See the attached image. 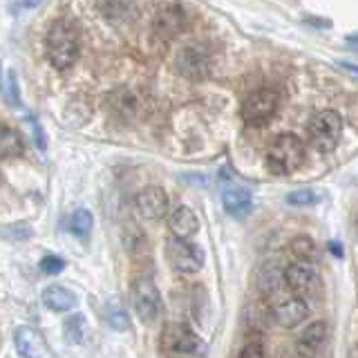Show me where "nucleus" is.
<instances>
[{
  "label": "nucleus",
  "instance_id": "nucleus-1",
  "mask_svg": "<svg viewBox=\"0 0 358 358\" xmlns=\"http://www.w3.org/2000/svg\"><path fill=\"white\" fill-rule=\"evenodd\" d=\"M78 52H81V31L76 22L70 18L54 20L45 38V54L52 67L61 72L70 70L78 59Z\"/></svg>",
  "mask_w": 358,
  "mask_h": 358
},
{
  "label": "nucleus",
  "instance_id": "nucleus-2",
  "mask_svg": "<svg viewBox=\"0 0 358 358\" xmlns=\"http://www.w3.org/2000/svg\"><path fill=\"white\" fill-rule=\"evenodd\" d=\"M305 162V143L296 134H280L266 150V166L273 175H291Z\"/></svg>",
  "mask_w": 358,
  "mask_h": 358
},
{
  "label": "nucleus",
  "instance_id": "nucleus-3",
  "mask_svg": "<svg viewBox=\"0 0 358 358\" xmlns=\"http://www.w3.org/2000/svg\"><path fill=\"white\" fill-rule=\"evenodd\" d=\"M309 141L316 150L320 152H327L334 150L336 143H338L341 134H343V119L338 112L334 110H322L318 115H313L309 121Z\"/></svg>",
  "mask_w": 358,
  "mask_h": 358
},
{
  "label": "nucleus",
  "instance_id": "nucleus-4",
  "mask_svg": "<svg viewBox=\"0 0 358 358\" xmlns=\"http://www.w3.org/2000/svg\"><path fill=\"white\" fill-rule=\"evenodd\" d=\"M130 300L132 309L143 322H152L162 313V294L157 289L152 278H137L130 287Z\"/></svg>",
  "mask_w": 358,
  "mask_h": 358
},
{
  "label": "nucleus",
  "instance_id": "nucleus-5",
  "mask_svg": "<svg viewBox=\"0 0 358 358\" xmlns=\"http://www.w3.org/2000/svg\"><path fill=\"white\" fill-rule=\"evenodd\" d=\"M166 257L177 273H197L204 266V251L197 244L188 242L186 238H177V235L166 242Z\"/></svg>",
  "mask_w": 358,
  "mask_h": 358
},
{
  "label": "nucleus",
  "instance_id": "nucleus-6",
  "mask_svg": "<svg viewBox=\"0 0 358 358\" xmlns=\"http://www.w3.org/2000/svg\"><path fill=\"white\" fill-rule=\"evenodd\" d=\"M278 108V92L271 87H260L251 92L242 103V119L251 126H262L275 115Z\"/></svg>",
  "mask_w": 358,
  "mask_h": 358
},
{
  "label": "nucleus",
  "instance_id": "nucleus-7",
  "mask_svg": "<svg viewBox=\"0 0 358 358\" xmlns=\"http://www.w3.org/2000/svg\"><path fill=\"white\" fill-rule=\"evenodd\" d=\"M201 350V338L190 331L186 324H168L162 334V354L193 356Z\"/></svg>",
  "mask_w": 358,
  "mask_h": 358
},
{
  "label": "nucleus",
  "instance_id": "nucleus-8",
  "mask_svg": "<svg viewBox=\"0 0 358 358\" xmlns=\"http://www.w3.org/2000/svg\"><path fill=\"white\" fill-rule=\"evenodd\" d=\"M175 70L184 78H190V81H201V78H206V74L210 70L208 56L199 48H195V45H186V48L177 52Z\"/></svg>",
  "mask_w": 358,
  "mask_h": 358
},
{
  "label": "nucleus",
  "instance_id": "nucleus-9",
  "mask_svg": "<svg viewBox=\"0 0 358 358\" xmlns=\"http://www.w3.org/2000/svg\"><path fill=\"white\" fill-rule=\"evenodd\" d=\"M152 29L159 38H175L177 34L186 29V11L182 5L171 3L157 11L152 20Z\"/></svg>",
  "mask_w": 358,
  "mask_h": 358
},
{
  "label": "nucleus",
  "instance_id": "nucleus-10",
  "mask_svg": "<svg viewBox=\"0 0 358 358\" xmlns=\"http://www.w3.org/2000/svg\"><path fill=\"white\" fill-rule=\"evenodd\" d=\"M134 208L145 220H162L168 210V195L159 186H148L134 197Z\"/></svg>",
  "mask_w": 358,
  "mask_h": 358
},
{
  "label": "nucleus",
  "instance_id": "nucleus-11",
  "mask_svg": "<svg viewBox=\"0 0 358 358\" xmlns=\"http://www.w3.org/2000/svg\"><path fill=\"white\" fill-rule=\"evenodd\" d=\"M285 282L289 289H294L296 294H307V291L318 287V275L307 262H294L285 268Z\"/></svg>",
  "mask_w": 358,
  "mask_h": 358
},
{
  "label": "nucleus",
  "instance_id": "nucleus-12",
  "mask_svg": "<svg viewBox=\"0 0 358 358\" xmlns=\"http://www.w3.org/2000/svg\"><path fill=\"white\" fill-rule=\"evenodd\" d=\"M309 316V307L302 298H289L273 309V318L282 324V327H296Z\"/></svg>",
  "mask_w": 358,
  "mask_h": 358
},
{
  "label": "nucleus",
  "instance_id": "nucleus-13",
  "mask_svg": "<svg viewBox=\"0 0 358 358\" xmlns=\"http://www.w3.org/2000/svg\"><path fill=\"white\" fill-rule=\"evenodd\" d=\"M110 108L112 112H115L117 117L121 119H134V117H139V112H141V101L139 96L132 92V90H117V92H112L110 94Z\"/></svg>",
  "mask_w": 358,
  "mask_h": 358
},
{
  "label": "nucleus",
  "instance_id": "nucleus-14",
  "mask_svg": "<svg viewBox=\"0 0 358 358\" xmlns=\"http://www.w3.org/2000/svg\"><path fill=\"white\" fill-rule=\"evenodd\" d=\"M16 352L18 356L22 358H36V356H43L45 352V343L41 338L38 331H34L31 327H27V324H22V327L16 329Z\"/></svg>",
  "mask_w": 358,
  "mask_h": 358
},
{
  "label": "nucleus",
  "instance_id": "nucleus-15",
  "mask_svg": "<svg viewBox=\"0 0 358 358\" xmlns=\"http://www.w3.org/2000/svg\"><path fill=\"white\" fill-rule=\"evenodd\" d=\"M327 322H311L309 327L300 334V338H298V354L300 356H311V354H316L320 347L324 345V341H327Z\"/></svg>",
  "mask_w": 358,
  "mask_h": 358
},
{
  "label": "nucleus",
  "instance_id": "nucleus-16",
  "mask_svg": "<svg viewBox=\"0 0 358 358\" xmlns=\"http://www.w3.org/2000/svg\"><path fill=\"white\" fill-rule=\"evenodd\" d=\"M168 227L177 235V238H193V235L199 231V220L193 210L188 206H179L173 210L171 220H168Z\"/></svg>",
  "mask_w": 358,
  "mask_h": 358
},
{
  "label": "nucleus",
  "instance_id": "nucleus-17",
  "mask_svg": "<svg viewBox=\"0 0 358 358\" xmlns=\"http://www.w3.org/2000/svg\"><path fill=\"white\" fill-rule=\"evenodd\" d=\"M224 210L233 217H244L249 215L253 208V195L246 188H231L222 197Z\"/></svg>",
  "mask_w": 358,
  "mask_h": 358
},
{
  "label": "nucleus",
  "instance_id": "nucleus-18",
  "mask_svg": "<svg viewBox=\"0 0 358 358\" xmlns=\"http://www.w3.org/2000/svg\"><path fill=\"white\" fill-rule=\"evenodd\" d=\"M41 300L50 311H70L72 307H76V296L61 285H52L45 289Z\"/></svg>",
  "mask_w": 358,
  "mask_h": 358
},
{
  "label": "nucleus",
  "instance_id": "nucleus-19",
  "mask_svg": "<svg viewBox=\"0 0 358 358\" xmlns=\"http://www.w3.org/2000/svg\"><path fill=\"white\" fill-rule=\"evenodd\" d=\"M25 145H22L20 134L7 126V123H0V159H14V157H20Z\"/></svg>",
  "mask_w": 358,
  "mask_h": 358
},
{
  "label": "nucleus",
  "instance_id": "nucleus-20",
  "mask_svg": "<svg viewBox=\"0 0 358 358\" xmlns=\"http://www.w3.org/2000/svg\"><path fill=\"white\" fill-rule=\"evenodd\" d=\"M87 334V322L83 313H72L63 320V336L70 345H81Z\"/></svg>",
  "mask_w": 358,
  "mask_h": 358
},
{
  "label": "nucleus",
  "instance_id": "nucleus-21",
  "mask_svg": "<svg viewBox=\"0 0 358 358\" xmlns=\"http://www.w3.org/2000/svg\"><path fill=\"white\" fill-rule=\"evenodd\" d=\"M90 117H92V106H90L85 99H74L65 108V123L67 126L78 128V126H83V123H87Z\"/></svg>",
  "mask_w": 358,
  "mask_h": 358
},
{
  "label": "nucleus",
  "instance_id": "nucleus-22",
  "mask_svg": "<svg viewBox=\"0 0 358 358\" xmlns=\"http://www.w3.org/2000/svg\"><path fill=\"white\" fill-rule=\"evenodd\" d=\"M106 318H108V322H110V327H112V329H117V331H126V329L130 327L128 311H126V307H123L117 298H115V300H110L108 305H106Z\"/></svg>",
  "mask_w": 358,
  "mask_h": 358
},
{
  "label": "nucleus",
  "instance_id": "nucleus-23",
  "mask_svg": "<svg viewBox=\"0 0 358 358\" xmlns=\"http://www.w3.org/2000/svg\"><path fill=\"white\" fill-rule=\"evenodd\" d=\"M94 227V220H92V213L85 210V208H78L72 220H70V231L76 235V238H87L90 231Z\"/></svg>",
  "mask_w": 358,
  "mask_h": 358
},
{
  "label": "nucleus",
  "instance_id": "nucleus-24",
  "mask_svg": "<svg viewBox=\"0 0 358 358\" xmlns=\"http://www.w3.org/2000/svg\"><path fill=\"white\" fill-rule=\"evenodd\" d=\"M320 199H322L320 190L302 188V190H294V193L287 195V204L289 206H313V204H318Z\"/></svg>",
  "mask_w": 358,
  "mask_h": 358
},
{
  "label": "nucleus",
  "instance_id": "nucleus-25",
  "mask_svg": "<svg viewBox=\"0 0 358 358\" xmlns=\"http://www.w3.org/2000/svg\"><path fill=\"white\" fill-rule=\"evenodd\" d=\"M130 0H99L101 11L106 14V18L110 20H121L123 16H128L130 11Z\"/></svg>",
  "mask_w": 358,
  "mask_h": 358
},
{
  "label": "nucleus",
  "instance_id": "nucleus-26",
  "mask_svg": "<svg viewBox=\"0 0 358 358\" xmlns=\"http://www.w3.org/2000/svg\"><path fill=\"white\" fill-rule=\"evenodd\" d=\"M291 251L296 253L298 260L309 262V260H313V257H316V244H313L307 238V235H298V238L291 242Z\"/></svg>",
  "mask_w": 358,
  "mask_h": 358
},
{
  "label": "nucleus",
  "instance_id": "nucleus-27",
  "mask_svg": "<svg viewBox=\"0 0 358 358\" xmlns=\"http://www.w3.org/2000/svg\"><path fill=\"white\" fill-rule=\"evenodd\" d=\"M3 90H5V101L11 108L20 106V87H18V76L14 70H7L5 81H3Z\"/></svg>",
  "mask_w": 358,
  "mask_h": 358
},
{
  "label": "nucleus",
  "instance_id": "nucleus-28",
  "mask_svg": "<svg viewBox=\"0 0 358 358\" xmlns=\"http://www.w3.org/2000/svg\"><path fill=\"white\" fill-rule=\"evenodd\" d=\"M0 235L7 240H29L34 235V229L29 224L20 222V224H9V227H0Z\"/></svg>",
  "mask_w": 358,
  "mask_h": 358
},
{
  "label": "nucleus",
  "instance_id": "nucleus-29",
  "mask_svg": "<svg viewBox=\"0 0 358 358\" xmlns=\"http://www.w3.org/2000/svg\"><path fill=\"white\" fill-rule=\"evenodd\" d=\"M38 268L45 275H59L65 268V260L59 255H45L41 260V264H38Z\"/></svg>",
  "mask_w": 358,
  "mask_h": 358
},
{
  "label": "nucleus",
  "instance_id": "nucleus-30",
  "mask_svg": "<svg viewBox=\"0 0 358 358\" xmlns=\"http://www.w3.org/2000/svg\"><path fill=\"white\" fill-rule=\"evenodd\" d=\"M31 134H34V141H36V145L41 150H45V145H48V141H45V132L41 128V123L36 119H31Z\"/></svg>",
  "mask_w": 358,
  "mask_h": 358
},
{
  "label": "nucleus",
  "instance_id": "nucleus-31",
  "mask_svg": "<svg viewBox=\"0 0 358 358\" xmlns=\"http://www.w3.org/2000/svg\"><path fill=\"white\" fill-rule=\"evenodd\" d=\"M240 356H244V358H249V356H266V352H264V347L260 343H249L240 352Z\"/></svg>",
  "mask_w": 358,
  "mask_h": 358
},
{
  "label": "nucleus",
  "instance_id": "nucleus-32",
  "mask_svg": "<svg viewBox=\"0 0 358 358\" xmlns=\"http://www.w3.org/2000/svg\"><path fill=\"white\" fill-rule=\"evenodd\" d=\"M338 65L343 67V70H347V72H352L354 76H358V65H354V63H345V61H341Z\"/></svg>",
  "mask_w": 358,
  "mask_h": 358
},
{
  "label": "nucleus",
  "instance_id": "nucleus-33",
  "mask_svg": "<svg viewBox=\"0 0 358 358\" xmlns=\"http://www.w3.org/2000/svg\"><path fill=\"white\" fill-rule=\"evenodd\" d=\"M43 3V0H22V5H25L27 9H34V7H38Z\"/></svg>",
  "mask_w": 358,
  "mask_h": 358
},
{
  "label": "nucleus",
  "instance_id": "nucleus-34",
  "mask_svg": "<svg viewBox=\"0 0 358 358\" xmlns=\"http://www.w3.org/2000/svg\"><path fill=\"white\" fill-rule=\"evenodd\" d=\"M329 249L334 251V255H338V257L343 255V251H341V244H338V242H329Z\"/></svg>",
  "mask_w": 358,
  "mask_h": 358
},
{
  "label": "nucleus",
  "instance_id": "nucleus-35",
  "mask_svg": "<svg viewBox=\"0 0 358 358\" xmlns=\"http://www.w3.org/2000/svg\"><path fill=\"white\" fill-rule=\"evenodd\" d=\"M345 41L354 45V48H358V34H350V36H345Z\"/></svg>",
  "mask_w": 358,
  "mask_h": 358
}]
</instances>
